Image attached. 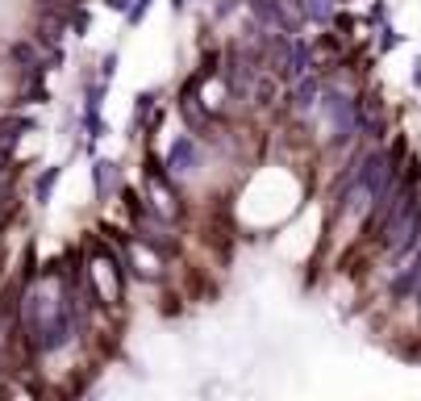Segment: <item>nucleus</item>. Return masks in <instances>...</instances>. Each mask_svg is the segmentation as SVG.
Masks as SVG:
<instances>
[{
  "mask_svg": "<svg viewBox=\"0 0 421 401\" xmlns=\"http://www.w3.org/2000/svg\"><path fill=\"white\" fill-rule=\"evenodd\" d=\"M58 176H63V167H46V172L38 176V184H33V197H38V205H46V201H50V192H54Z\"/></svg>",
  "mask_w": 421,
  "mask_h": 401,
  "instance_id": "obj_7",
  "label": "nucleus"
},
{
  "mask_svg": "<svg viewBox=\"0 0 421 401\" xmlns=\"http://www.w3.org/2000/svg\"><path fill=\"white\" fill-rule=\"evenodd\" d=\"M321 113L330 117V142L334 146H342V142H351L359 134V100H351L347 92L326 88L321 92Z\"/></svg>",
  "mask_w": 421,
  "mask_h": 401,
  "instance_id": "obj_1",
  "label": "nucleus"
},
{
  "mask_svg": "<svg viewBox=\"0 0 421 401\" xmlns=\"http://www.w3.org/2000/svg\"><path fill=\"white\" fill-rule=\"evenodd\" d=\"M88 25H92V13H88V8H79V13H71V29H75L79 38L88 33Z\"/></svg>",
  "mask_w": 421,
  "mask_h": 401,
  "instance_id": "obj_12",
  "label": "nucleus"
},
{
  "mask_svg": "<svg viewBox=\"0 0 421 401\" xmlns=\"http://www.w3.org/2000/svg\"><path fill=\"white\" fill-rule=\"evenodd\" d=\"M317 105H321V80H317V75H301L296 88H292V109H296V113H309V109H317Z\"/></svg>",
  "mask_w": 421,
  "mask_h": 401,
  "instance_id": "obj_4",
  "label": "nucleus"
},
{
  "mask_svg": "<svg viewBox=\"0 0 421 401\" xmlns=\"http://www.w3.org/2000/svg\"><path fill=\"white\" fill-rule=\"evenodd\" d=\"M367 21H372V25H384V21H388V4H384V0H376V4L367 8Z\"/></svg>",
  "mask_w": 421,
  "mask_h": 401,
  "instance_id": "obj_13",
  "label": "nucleus"
},
{
  "mask_svg": "<svg viewBox=\"0 0 421 401\" xmlns=\"http://www.w3.org/2000/svg\"><path fill=\"white\" fill-rule=\"evenodd\" d=\"M167 4H171L175 13H184V4H188V0H167Z\"/></svg>",
  "mask_w": 421,
  "mask_h": 401,
  "instance_id": "obj_17",
  "label": "nucleus"
},
{
  "mask_svg": "<svg viewBox=\"0 0 421 401\" xmlns=\"http://www.w3.org/2000/svg\"><path fill=\"white\" fill-rule=\"evenodd\" d=\"M418 310H421V289H418Z\"/></svg>",
  "mask_w": 421,
  "mask_h": 401,
  "instance_id": "obj_18",
  "label": "nucleus"
},
{
  "mask_svg": "<svg viewBox=\"0 0 421 401\" xmlns=\"http://www.w3.org/2000/svg\"><path fill=\"white\" fill-rule=\"evenodd\" d=\"M413 88H418V92H421V59H418V63H413Z\"/></svg>",
  "mask_w": 421,
  "mask_h": 401,
  "instance_id": "obj_16",
  "label": "nucleus"
},
{
  "mask_svg": "<svg viewBox=\"0 0 421 401\" xmlns=\"http://www.w3.org/2000/svg\"><path fill=\"white\" fill-rule=\"evenodd\" d=\"M167 167H171V176H192L200 167V142L192 134H175V142L167 151Z\"/></svg>",
  "mask_w": 421,
  "mask_h": 401,
  "instance_id": "obj_2",
  "label": "nucleus"
},
{
  "mask_svg": "<svg viewBox=\"0 0 421 401\" xmlns=\"http://www.w3.org/2000/svg\"><path fill=\"white\" fill-rule=\"evenodd\" d=\"M309 67H313V50L301 42V38H292V50H288V63H284V80H301V75H309Z\"/></svg>",
  "mask_w": 421,
  "mask_h": 401,
  "instance_id": "obj_5",
  "label": "nucleus"
},
{
  "mask_svg": "<svg viewBox=\"0 0 421 401\" xmlns=\"http://www.w3.org/2000/svg\"><path fill=\"white\" fill-rule=\"evenodd\" d=\"M154 100H159L154 92H138V100H134V130H138V126H142V121L150 117V109H154Z\"/></svg>",
  "mask_w": 421,
  "mask_h": 401,
  "instance_id": "obj_8",
  "label": "nucleus"
},
{
  "mask_svg": "<svg viewBox=\"0 0 421 401\" xmlns=\"http://www.w3.org/2000/svg\"><path fill=\"white\" fill-rule=\"evenodd\" d=\"M100 4H104V8H113V13H129V4H134V0H100Z\"/></svg>",
  "mask_w": 421,
  "mask_h": 401,
  "instance_id": "obj_15",
  "label": "nucleus"
},
{
  "mask_svg": "<svg viewBox=\"0 0 421 401\" xmlns=\"http://www.w3.org/2000/svg\"><path fill=\"white\" fill-rule=\"evenodd\" d=\"M301 4H305V21H313V25L334 21V0H301Z\"/></svg>",
  "mask_w": 421,
  "mask_h": 401,
  "instance_id": "obj_6",
  "label": "nucleus"
},
{
  "mask_svg": "<svg viewBox=\"0 0 421 401\" xmlns=\"http://www.w3.org/2000/svg\"><path fill=\"white\" fill-rule=\"evenodd\" d=\"M150 4H154V0H134V4H129V13H125V25H129V29H134V25H142V21H146V13H150Z\"/></svg>",
  "mask_w": 421,
  "mask_h": 401,
  "instance_id": "obj_11",
  "label": "nucleus"
},
{
  "mask_svg": "<svg viewBox=\"0 0 421 401\" xmlns=\"http://www.w3.org/2000/svg\"><path fill=\"white\" fill-rule=\"evenodd\" d=\"M92 184H96V197L109 201V197L121 188V167H117L113 159H96V163H92Z\"/></svg>",
  "mask_w": 421,
  "mask_h": 401,
  "instance_id": "obj_3",
  "label": "nucleus"
},
{
  "mask_svg": "<svg viewBox=\"0 0 421 401\" xmlns=\"http://www.w3.org/2000/svg\"><path fill=\"white\" fill-rule=\"evenodd\" d=\"M113 75H117V50H109L100 59V80H113Z\"/></svg>",
  "mask_w": 421,
  "mask_h": 401,
  "instance_id": "obj_14",
  "label": "nucleus"
},
{
  "mask_svg": "<svg viewBox=\"0 0 421 401\" xmlns=\"http://www.w3.org/2000/svg\"><path fill=\"white\" fill-rule=\"evenodd\" d=\"M397 46H401V33L384 21V25H380V46H376V50H380V54H388V50H397Z\"/></svg>",
  "mask_w": 421,
  "mask_h": 401,
  "instance_id": "obj_10",
  "label": "nucleus"
},
{
  "mask_svg": "<svg viewBox=\"0 0 421 401\" xmlns=\"http://www.w3.org/2000/svg\"><path fill=\"white\" fill-rule=\"evenodd\" d=\"M13 59H17V63H25L29 71H38V67H42V63H38V50H33L29 42H17V46H13Z\"/></svg>",
  "mask_w": 421,
  "mask_h": 401,
  "instance_id": "obj_9",
  "label": "nucleus"
}]
</instances>
